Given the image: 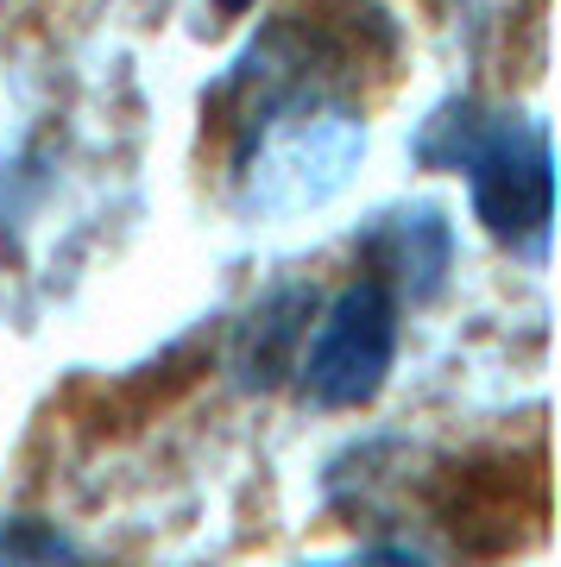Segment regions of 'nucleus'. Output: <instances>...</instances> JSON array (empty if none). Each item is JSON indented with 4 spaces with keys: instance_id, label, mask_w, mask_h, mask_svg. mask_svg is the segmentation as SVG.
Returning <instances> with one entry per match:
<instances>
[{
    "instance_id": "5",
    "label": "nucleus",
    "mask_w": 561,
    "mask_h": 567,
    "mask_svg": "<svg viewBox=\"0 0 561 567\" xmlns=\"http://www.w3.org/2000/svg\"><path fill=\"white\" fill-rule=\"evenodd\" d=\"M309 316H316V290L309 284H284V290H272L253 309V322L241 328V347H234V372H241L246 391H278L297 372Z\"/></svg>"
},
{
    "instance_id": "4",
    "label": "nucleus",
    "mask_w": 561,
    "mask_h": 567,
    "mask_svg": "<svg viewBox=\"0 0 561 567\" xmlns=\"http://www.w3.org/2000/svg\"><path fill=\"white\" fill-rule=\"evenodd\" d=\"M360 246V271L379 278L398 303H429L455 271V221L436 203H398L379 208L373 221L354 234Z\"/></svg>"
},
{
    "instance_id": "8",
    "label": "nucleus",
    "mask_w": 561,
    "mask_h": 567,
    "mask_svg": "<svg viewBox=\"0 0 561 567\" xmlns=\"http://www.w3.org/2000/svg\"><path fill=\"white\" fill-rule=\"evenodd\" d=\"M246 7H259V0H215V13H227V20H241Z\"/></svg>"
},
{
    "instance_id": "6",
    "label": "nucleus",
    "mask_w": 561,
    "mask_h": 567,
    "mask_svg": "<svg viewBox=\"0 0 561 567\" xmlns=\"http://www.w3.org/2000/svg\"><path fill=\"white\" fill-rule=\"evenodd\" d=\"M0 567H89L58 517H0Z\"/></svg>"
},
{
    "instance_id": "1",
    "label": "nucleus",
    "mask_w": 561,
    "mask_h": 567,
    "mask_svg": "<svg viewBox=\"0 0 561 567\" xmlns=\"http://www.w3.org/2000/svg\"><path fill=\"white\" fill-rule=\"evenodd\" d=\"M379 20V13H373ZM335 39L303 13L272 20L227 70L215 102L227 107V203L246 221H290L335 203L366 158V114L354 102V63L366 25Z\"/></svg>"
},
{
    "instance_id": "7",
    "label": "nucleus",
    "mask_w": 561,
    "mask_h": 567,
    "mask_svg": "<svg viewBox=\"0 0 561 567\" xmlns=\"http://www.w3.org/2000/svg\"><path fill=\"white\" fill-rule=\"evenodd\" d=\"M290 567H429V561L398 543H360V548H341V555H303Z\"/></svg>"
},
{
    "instance_id": "2",
    "label": "nucleus",
    "mask_w": 561,
    "mask_h": 567,
    "mask_svg": "<svg viewBox=\"0 0 561 567\" xmlns=\"http://www.w3.org/2000/svg\"><path fill=\"white\" fill-rule=\"evenodd\" d=\"M422 171L467 177L473 221L518 259L542 265L549 227H555V152L549 126L518 107H486L473 95L441 102L410 140Z\"/></svg>"
},
{
    "instance_id": "3",
    "label": "nucleus",
    "mask_w": 561,
    "mask_h": 567,
    "mask_svg": "<svg viewBox=\"0 0 561 567\" xmlns=\"http://www.w3.org/2000/svg\"><path fill=\"white\" fill-rule=\"evenodd\" d=\"M404 341V303L379 278L341 284L316 316V334H303L297 398L309 410H366L385 391Z\"/></svg>"
}]
</instances>
